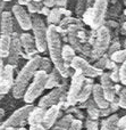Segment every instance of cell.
<instances>
[{
    "label": "cell",
    "mask_w": 126,
    "mask_h": 130,
    "mask_svg": "<svg viewBox=\"0 0 126 130\" xmlns=\"http://www.w3.org/2000/svg\"><path fill=\"white\" fill-rule=\"evenodd\" d=\"M61 39L60 34L57 32L55 25H49L47 27V48L49 50L50 61L54 64V67L60 73L64 79H67L70 75L69 66L66 65L61 57Z\"/></svg>",
    "instance_id": "1"
},
{
    "label": "cell",
    "mask_w": 126,
    "mask_h": 130,
    "mask_svg": "<svg viewBox=\"0 0 126 130\" xmlns=\"http://www.w3.org/2000/svg\"><path fill=\"white\" fill-rule=\"evenodd\" d=\"M65 114H70L74 119H79V120H83L84 119L83 112L81 111V108L76 107V106H69V107L65 111Z\"/></svg>",
    "instance_id": "29"
},
{
    "label": "cell",
    "mask_w": 126,
    "mask_h": 130,
    "mask_svg": "<svg viewBox=\"0 0 126 130\" xmlns=\"http://www.w3.org/2000/svg\"><path fill=\"white\" fill-rule=\"evenodd\" d=\"M85 76L79 71H75V73L72 75V81L70 86L67 89V95H66V102L69 106L77 105V97L83 87Z\"/></svg>",
    "instance_id": "8"
},
{
    "label": "cell",
    "mask_w": 126,
    "mask_h": 130,
    "mask_svg": "<svg viewBox=\"0 0 126 130\" xmlns=\"http://www.w3.org/2000/svg\"><path fill=\"white\" fill-rule=\"evenodd\" d=\"M117 101H118V106L120 108L126 110V87H123L120 89V91L118 92Z\"/></svg>",
    "instance_id": "32"
},
{
    "label": "cell",
    "mask_w": 126,
    "mask_h": 130,
    "mask_svg": "<svg viewBox=\"0 0 126 130\" xmlns=\"http://www.w3.org/2000/svg\"><path fill=\"white\" fill-rule=\"evenodd\" d=\"M5 4H6V2H5V1H2V0H0V16H1L2 11H4V8H5Z\"/></svg>",
    "instance_id": "48"
},
{
    "label": "cell",
    "mask_w": 126,
    "mask_h": 130,
    "mask_svg": "<svg viewBox=\"0 0 126 130\" xmlns=\"http://www.w3.org/2000/svg\"><path fill=\"white\" fill-rule=\"evenodd\" d=\"M110 41H111L110 30L102 25L101 27H99V29L97 30L95 41L93 42V48L90 54L91 59L97 61V59L100 58L104 54H106L107 49H108L109 45H110Z\"/></svg>",
    "instance_id": "4"
},
{
    "label": "cell",
    "mask_w": 126,
    "mask_h": 130,
    "mask_svg": "<svg viewBox=\"0 0 126 130\" xmlns=\"http://www.w3.org/2000/svg\"><path fill=\"white\" fill-rule=\"evenodd\" d=\"M0 18H1V27H0L1 34L11 36V33H13V27H14L11 13L10 11H2Z\"/></svg>",
    "instance_id": "18"
},
{
    "label": "cell",
    "mask_w": 126,
    "mask_h": 130,
    "mask_svg": "<svg viewBox=\"0 0 126 130\" xmlns=\"http://www.w3.org/2000/svg\"><path fill=\"white\" fill-rule=\"evenodd\" d=\"M118 117L117 114H111L109 117H107L106 120H102L101 121V127L99 130H118L117 127V122H118Z\"/></svg>",
    "instance_id": "22"
},
{
    "label": "cell",
    "mask_w": 126,
    "mask_h": 130,
    "mask_svg": "<svg viewBox=\"0 0 126 130\" xmlns=\"http://www.w3.org/2000/svg\"><path fill=\"white\" fill-rule=\"evenodd\" d=\"M73 120H74V118L70 114H64L60 119L57 120V122L54 124L51 130H68Z\"/></svg>",
    "instance_id": "23"
},
{
    "label": "cell",
    "mask_w": 126,
    "mask_h": 130,
    "mask_svg": "<svg viewBox=\"0 0 126 130\" xmlns=\"http://www.w3.org/2000/svg\"><path fill=\"white\" fill-rule=\"evenodd\" d=\"M109 58L114 62V63H123L126 61V49H119L116 53L111 54Z\"/></svg>",
    "instance_id": "28"
},
{
    "label": "cell",
    "mask_w": 126,
    "mask_h": 130,
    "mask_svg": "<svg viewBox=\"0 0 126 130\" xmlns=\"http://www.w3.org/2000/svg\"><path fill=\"white\" fill-rule=\"evenodd\" d=\"M118 108H119V106H118L117 97H116L114 101L109 102V105L107 106L106 108H104V110H100V117L107 118V117H109V115H111V114H115V113L117 112Z\"/></svg>",
    "instance_id": "27"
},
{
    "label": "cell",
    "mask_w": 126,
    "mask_h": 130,
    "mask_svg": "<svg viewBox=\"0 0 126 130\" xmlns=\"http://www.w3.org/2000/svg\"><path fill=\"white\" fill-rule=\"evenodd\" d=\"M60 117H61V110L59 107V105L58 104L57 105H52L45 110L44 117H43L42 123L41 124L47 130H49L54 127V124L57 122V120L60 119Z\"/></svg>",
    "instance_id": "13"
},
{
    "label": "cell",
    "mask_w": 126,
    "mask_h": 130,
    "mask_svg": "<svg viewBox=\"0 0 126 130\" xmlns=\"http://www.w3.org/2000/svg\"><path fill=\"white\" fill-rule=\"evenodd\" d=\"M30 1H32V0H18V5H20V6H26Z\"/></svg>",
    "instance_id": "47"
},
{
    "label": "cell",
    "mask_w": 126,
    "mask_h": 130,
    "mask_svg": "<svg viewBox=\"0 0 126 130\" xmlns=\"http://www.w3.org/2000/svg\"><path fill=\"white\" fill-rule=\"evenodd\" d=\"M9 48H10V36L1 34L0 37V57L1 58L8 57Z\"/></svg>",
    "instance_id": "25"
},
{
    "label": "cell",
    "mask_w": 126,
    "mask_h": 130,
    "mask_svg": "<svg viewBox=\"0 0 126 130\" xmlns=\"http://www.w3.org/2000/svg\"><path fill=\"white\" fill-rule=\"evenodd\" d=\"M86 9V0H77L76 7H75V13L77 16H82Z\"/></svg>",
    "instance_id": "35"
},
{
    "label": "cell",
    "mask_w": 126,
    "mask_h": 130,
    "mask_svg": "<svg viewBox=\"0 0 126 130\" xmlns=\"http://www.w3.org/2000/svg\"><path fill=\"white\" fill-rule=\"evenodd\" d=\"M92 98L94 101V103L97 104V106L100 110H104L109 105V102L106 99L102 91V88L100 86V83H94L92 87Z\"/></svg>",
    "instance_id": "16"
},
{
    "label": "cell",
    "mask_w": 126,
    "mask_h": 130,
    "mask_svg": "<svg viewBox=\"0 0 126 130\" xmlns=\"http://www.w3.org/2000/svg\"><path fill=\"white\" fill-rule=\"evenodd\" d=\"M42 4H43V6L48 7V8H51V7L56 6V0H43Z\"/></svg>",
    "instance_id": "43"
},
{
    "label": "cell",
    "mask_w": 126,
    "mask_h": 130,
    "mask_svg": "<svg viewBox=\"0 0 126 130\" xmlns=\"http://www.w3.org/2000/svg\"><path fill=\"white\" fill-rule=\"evenodd\" d=\"M76 56L75 55V50L70 47L69 45H65L61 47V57H63V61L66 65L69 66L70 62L73 61V58Z\"/></svg>",
    "instance_id": "26"
},
{
    "label": "cell",
    "mask_w": 126,
    "mask_h": 130,
    "mask_svg": "<svg viewBox=\"0 0 126 130\" xmlns=\"http://www.w3.org/2000/svg\"><path fill=\"white\" fill-rule=\"evenodd\" d=\"M63 81H64V78L60 75V73L55 67H52V70L48 73L47 82H45V89H54V88L58 87Z\"/></svg>",
    "instance_id": "20"
},
{
    "label": "cell",
    "mask_w": 126,
    "mask_h": 130,
    "mask_svg": "<svg viewBox=\"0 0 126 130\" xmlns=\"http://www.w3.org/2000/svg\"><path fill=\"white\" fill-rule=\"evenodd\" d=\"M82 128H83V122H82V120L74 119L72 121V123H70L68 130H82Z\"/></svg>",
    "instance_id": "39"
},
{
    "label": "cell",
    "mask_w": 126,
    "mask_h": 130,
    "mask_svg": "<svg viewBox=\"0 0 126 130\" xmlns=\"http://www.w3.org/2000/svg\"><path fill=\"white\" fill-rule=\"evenodd\" d=\"M33 107L34 106L32 104H26L25 106L15 111L4 123L0 124L1 130H4L5 128H16L19 126L22 127L25 123V121H27V118H29L31 111L33 110Z\"/></svg>",
    "instance_id": "7"
},
{
    "label": "cell",
    "mask_w": 126,
    "mask_h": 130,
    "mask_svg": "<svg viewBox=\"0 0 126 130\" xmlns=\"http://www.w3.org/2000/svg\"><path fill=\"white\" fill-rule=\"evenodd\" d=\"M47 76L48 73H45L44 71L38 70L35 72L33 76V81L31 82V85L27 86L26 90L24 92V96H23L24 102L26 104H32L35 99H38L42 95L43 90L45 89Z\"/></svg>",
    "instance_id": "3"
},
{
    "label": "cell",
    "mask_w": 126,
    "mask_h": 130,
    "mask_svg": "<svg viewBox=\"0 0 126 130\" xmlns=\"http://www.w3.org/2000/svg\"><path fill=\"white\" fill-rule=\"evenodd\" d=\"M33 1H36V2H42L43 0H33Z\"/></svg>",
    "instance_id": "55"
},
{
    "label": "cell",
    "mask_w": 126,
    "mask_h": 130,
    "mask_svg": "<svg viewBox=\"0 0 126 130\" xmlns=\"http://www.w3.org/2000/svg\"><path fill=\"white\" fill-rule=\"evenodd\" d=\"M119 130H126V128L125 129H119Z\"/></svg>",
    "instance_id": "59"
},
{
    "label": "cell",
    "mask_w": 126,
    "mask_h": 130,
    "mask_svg": "<svg viewBox=\"0 0 126 130\" xmlns=\"http://www.w3.org/2000/svg\"><path fill=\"white\" fill-rule=\"evenodd\" d=\"M39 70L41 71H44L45 73H49L50 71L52 70V66H51V61L47 57H43L41 58V63H40V66H39Z\"/></svg>",
    "instance_id": "34"
},
{
    "label": "cell",
    "mask_w": 126,
    "mask_h": 130,
    "mask_svg": "<svg viewBox=\"0 0 126 130\" xmlns=\"http://www.w3.org/2000/svg\"><path fill=\"white\" fill-rule=\"evenodd\" d=\"M95 0H86V8H92Z\"/></svg>",
    "instance_id": "46"
},
{
    "label": "cell",
    "mask_w": 126,
    "mask_h": 130,
    "mask_svg": "<svg viewBox=\"0 0 126 130\" xmlns=\"http://www.w3.org/2000/svg\"><path fill=\"white\" fill-rule=\"evenodd\" d=\"M123 30H124V31H125V33H126V22L124 23V24H123Z\"/></svg>",
    "instance_id": "53"
},
{
    "label": "cell",
    "mask_w": 126,
    "mask_h": 130,
    "mask_svg": "<svg viewBox=\"0 0 126 130\" xmlns=\"http://www.w3.org/2000/svg\"><path fill=\"white\" fill-rule=\"evenodd\" d=\"M2 97H4V96H0V101H1V99H2Z\"/></svg>",
    "instance_id": "58"
},
{
    "label": "cell",
    "mask_w": 126,
    "mask_h": 130,
    "mask_svg": "<svg viewBox=\"0 0 126 130\" xmlns=\"http://www.w3.org/2000/svg\"><path fill=\"white\" fill-rule=\"evenodd\" d=\"M2 1H5V2H8V1H11V0H2Z\"/></svg>",
    "instance_id": "57"
},
{
    "label": "cell",
    "mask_w": 126,
    "mask_h": 130,
    "mask_svg": "<svg viewBox=\"0 0 126 130\" xmlns=\"http://www.w3.org/2000/svg\"><path fill=\"white\" fill-rule=\"evenodd\" d=\"M61 16H63V8H52L51 10L49 11L47 16V22L49 25H55L56 26L57 24H59L61 21Z\"/></svg>",
    "instance_id": "24"
},
{
    "label": "cell",
    "mask_w": 126,
    "mask_h": 130,
    "mask_svg": "<svg viewBox=\"0 0 126 130\" xmlns=\"http://www.w3.org/2000/svg\"><path fill=\"white\" fill-rule=\"evenodd\" d=\"M100 86H101L104 95L108 102H111L116 98L115 85L109 76V72H102V74L100 75Z\"/></svg>",
    "instance_id": "14"
},
{
    "label": "cell",
    "mask_w": 126,
    "mask_h": 130,
    "mask_svg": "<svg viewBox=\"0 0 126 130\" xmlns=\"http://www.w3.org/2000/svg\"><path fill=\"white\" fill-rule=\"evenodd\" d=\"M83 22L84 24H91V18H92V8H86L83 13Z\"/></svg>",
    "instance_id": "40"
},
{
    "label": "cell",
    "mask_w": 126,
    "mask_h": 130,
    "mask_svg": "<svg viewBox=\"0 0 126 130\" xmlns=\"http://www.w3.org/2000/svg\"><path fill=\"white\" fill-rule=\"evenodd\" d=\"M4 66H5V64H4V58H1V57H0V70L4 69Z\"/></svg>",
    "instance_id": "49"
},
{
    "label": "cell",
    "mask_w": 126,
    "mask_h": 130,
    "mask_svg": "<svg viewBox=\"0 0 126 130\" xmlns=\"http://www.w3.org/2000/svg\"><path fill=\"white\" fill-rule=\"evenodd\" d=\"M4 130H15V128H5Z\"/></svg>",
    "instance_id": "54"
},
{
    "label": "cell",
    "mask_w": 126,
    "mask_h": 130,
    "mask_svg": "<svg viewBox=\"0 0 126 130\" xmlns=\"http://www.w3.org/2000/svg\"><path fill=\"white\" fill-rule=\"evenodd\" d=\"M41 58L42 57L39 56V55H35L34 57L30 58V61L23 66V69L17 74L16 79L14 80L13 88H11V92H13L14 98L19 99L24 96V92L26 90L27 86H29L30 81L33 79L35 72L39 70Z\"/></svg>",
    "instance_id": "2"
},
{
    "label": "cell",
    "mask_w": 126,
    "mask_h": 130,
    "mask_svg": "<svg viewBox=\"0 0 126 130\" xmlns=\"http://www.w3.org/2000/svg\"><path fill=\"white\" fill-rule=\"evenodd\" d=\"M49 11H50V8H48V7L43 6L42 8H41V10H40V13H39V14H42V15H44V16H48Z\"/></svg>",
    "instance_id": "45"
},
{
    "label": "cell",
    "mask_w": 126,
    "mask_h": 130,
    "mask_svg": "<svg viewBox=\"0 0 126 130\" xmlns=\"http://www.w3.org/2000/svg\"><path fill=\"white\" fill-rule=\"evenodd\" d=\"M119 82L123 86H126V61L119 66Z\"/></svg>",
    "instance_id": "36"
},
{
    "label": "cell",
    "mask_w": 126,
    "mask_h": 130,
    "mask_svg": "<svg viewBox=\"0 0 126 130\" xmlns=\"http://www.w3.org/2000/svg\"><path fill=\"white\" fill-rule=\"evenodd\" d=\"M93 85H94V83H93L92 78H85L83 87H82L81 91H80V94H79V97H77V104H83L90 98L91 95H92Z\"/></svg>",
    "instance_id": "17"
},
{
    "label": "cell",
    "mask_w": 126,
    "mask_h": 130,
    "mask_svg": "<svg viewBox=\"0 0 126 130\" xmlns=\"http://www.w3.org/2000/svg\"><path fill=\"white\" fill-rule=\"evenodd\" d=\"M32 30L38 53H44L47 50V26L41 17H32Z\"/></svg>",
    "instance_id": "5"
},
{
    "label": "cell",
    "mask_w": 126,
    "mask_h": 130,
    "mask_svg": "<svg viewBox=\"0 0 126 130\" xmlns=\"http://www.w3.org/2000/svg\"><path fill=\"white\" fill-rule=\"evenodd\" d=\"M117 127H118V130L126 128V115H124V117H122V118H119V119H118Z\"/></svg>",
    "instance_id": "41"
},
{
    "label": "cell",
    "mask_w": 126,
    "mask_h": 130,
    "mask_svg": "<svg viewBox=\"0 0 126 130\" xmlns=\"http://www.w3.org/2000/svg\"><path fill=\"white\" fill-rule=\"evenodd\" d=\"M27 7V10L30 11L31 14H36V13H40L41 8L43 7V4L42 2H36V1H30L29 4L26 5Z\"/></svg>",
    "instance_id": "30"
},
{
    "label": "cell",
    "mask_w": 126,
    "mask_h": 130,
    "mask_svg": "<svg viewBox=\"0 0 126 130\" xmlns=\"http://www.w3.org/2000/svg\"><path fill=\"white\" fill-rule=\"evenodd\" d=\"M108 9V0H95L92 7V18H91L90 26L92 30H98L102 26L105 21V16Z\"/></svg>",
    "instance_id": "10"
},
{
    "label": "cell",
    "mask_w": 126,
    "mask_h": 130,
    "mask_svg": "<svg viewBox=\"0 0 126 130\" xmlns=\"http://www.w3.org/2000/svg\"><path fill=\"white\" fill-rule=\"evenodd\" d=\"M66 95H67V83L64 80L58 87L51 89L49 94L44 95L42 98L39 101L38 106L41 108H49L52 105H57L60 101H66Z\"/></svg>",
    "instance_id": "6"
},
{
    "label": "cell",
    "mask_w": 126,
    "mask_h": 130,
    "mask_svg": "<svg viewBox=\"0 0 126 130\" xmlns=\"http://www.w3.org/2000/svg\"><path fill=\"white\" fill-rule=\"evenodd\" d=\"M44 113H45L44 108H41V107H39V106L33 107V110L31 111L29 118H27V123L30 124V127L42 123V120H43V117H44Z\"/></svg>",
    "instance_id": "21"
},
{
    "label": "cell",
    "mask_w": 126,
    "mask_h": 130,
    "mask_svg": "<svg viewBox=\"0 0 126 130\" xmlns=\"http://www.w3.org/2000/svg\"><path fill=\"white\" fill-rule=\"evenodd\" d=\"M1 73H2V70H0V83H2V85H6V83H4V82H2V80H1ZM8 87H9V86H8ZM9 88H11V87H9Z\"/></svg>",
    "instance_id": "50"
},
{
    "label": "cell",
    "mask_w": 126,
    "mask_h": 130,
    "mask_svg": "<svg viewBox=\"0 0 126 130\" xmlns=\"http://www.w3.org/2000/svg\"><path fill=\"white\" fill-rule=\"evenodd\" d=\"M22 54V45L19 40V34L11 33L10 36V48H9L8 54V64L14 67V65L17 64L18 58Z\"/></svg>",
    "instance_id": "12"
},
{
    "label": "cell",
    "mask_w": 126,
    "mask_h": 130,
    "mask_svg": "<svg viewBox=\"0 0 126 130\" xmlns=\"http://www.w3.org/2000/svg\"><path fill=\"white\" fill-rule=\"evenodd\" d=\"M0 130H1V128H0Z\"/></svg>",
    "instance_id": "60"
},
{
    "label": "cell",
    "mask_w": 126,
    "mask_h": 130,
    "mask_svg": "<svg viewBox=\"0 0 126 130\" xmlns=\"http://www.w3.org/2000/svg\"><path fill=\"white\" fill-rule=\"evenodd\" d=\"M124 47H125V49H126V39H125V41H124Z\"/></svg>",
    "instance_id": "56"
},
{
    "label": "cell",
    "mask_w": 126,
    "mask_h": 130,
    "mask_svg": "<svg viewBox=\"0 0 126 130\" xmlns=\"http://www.w3.org/2000/svg\"><path fill=\"white\" fill-rule=\"evenodd\" d=\"M19 40H20V45L22 48H24L25 53H26V57H34L38 53L35 48V42H34V38L33 36L29 33H23L19 36Z\"/></svg>",
    "instance_id": "15"
},
{
    "label": "cell",
    "mask_w": 126,
    "mask_h": 130,
    "mask_svg": "<svg viewBox=\"0 0 126 130\" xmlns=\"http://www.w3.org/2000/svg\"><path fill=\"white\" fill-rule=\"evenodd\" d=\"M85 129L86 130H99L100 129V123L98 120H92L90 118L85 119Z\"/></svg>",
    "instance_id": "33"
},
{
    "label": "cell",
    "mask_w": 126,
    "mask_h": 130,
    "mask_svg": "<svg viewBox=\"0 0 126 130\" xmlns=\"http://www.w3.org/2000/svg\"><path fill=\"white\" fill-rule=\"evenodd\" d=\"M68 4V0H56V6L58 8H66Z\"/></svg>",
    "instance_id": "42"
},
{
    "label": "cell",
    "mask_w": 126,
    "mask_h": 130,
    "mask_svg": "<svg viewBox=\"0 0 126 130\" xmlns=\"http://www.w3.org/2000/svg\"><path fill=\"white\" fill-rule=\"evenodd\" d=\"M30 130H47L42 124H35V126H31Z\"/></svg>",
    "instance_id": "44"
},
{
    "label": "cell",
    "mask_w": 126,
    "mask_h": 130,
    "mask_svg": "<svg viewBox=\"0 0 126 130\" xmlns=\"http://www.w3.org/2000/svg\"><path fill=\"white\" fill-rule=\"evenodd\" d=\"M109 76H110L111 81H113L114 83H118V82H119V66H117V65H116V66L111 70L110 73H109Z\"/></svg>",
    "instance_id": "38"
},
{
    "label": "cell",
    "mask_w": 126,
    "mask_h": 130,
    "mask_svg": "<svg viewBox=\"0 0 126 130\" xmlns=\"http://www.w3.org/2000/svg\"><path fill=\"white\" fill-rule=\"evenodd\" d=\"M69 67L74 69L75 71H79L83 74L85 78H97V76H100L102 74L101 70L95 69L93 65H91L86 59H84L83 57L80 56H75L73 58V61L70 62Z\"/></svg>",
    "instance_id": "9"
},
{
    "label": "cell",
    "mask_w": 126,
    "mask_h": 130,
    "mask_svg": "<svg viewBox=\"0 0 126 130\" xmlns=\"http://www.w3.org/2000/svg\"><path fill=\"white\" fill-rule=\"evenodd\" d=\"M15 130H27V129H26V128H24V127H19V128L15 129Z\"/></svg>",
    "instance_id": "52"
},
{
    "label": "cell",
    "mask_w": 126,
    "mask_h": 130,
    "mask_svg": "<svg viewBox=\"0 0 126 130\" xmlns=\"http://www.w3.org/2000/svg\"><path fill=\"white\" fill-rule=\"evenodd\" d=\"M4 115H5V111L2 108H0V118H2Z\"/></svg>",
    "instance_id": "51"
},
{
    "label": "cell",
    "mask_w": 126,
    "mask_h": 130,
    "mask_svg": "<svg viewBox=\"0 0 126 130\" xmlns=\"http://www.w3.org/2000/svg\"><path fill=\"white\" fill-rule=\"evenodd\" d=\"M13 15L16 18L18 25L20 26V29L24 31H30L32 30V17L30 16V14L25 10V8L20 5H14L13 6Z\"/></svg>",
    "instance_id": "11"
},
{
    "label": "cell",
    "mask_w": 126,
    "mask_h": 130,
    "mask_svg": "<svg viewBox=\"0 0 126 130\" xmlns=\"http://www.w3.org/2000/svg\"><path fill=\"white\" fill-rule=\"evenodd\" d=\"M79 108H86L88 111V118L92 120H98L100 118V108L97 106V104L94 103L93 98H89L85 103L79 104Z\"/></svg>",
    "instance_id": "19"
},
{
    "label": "cell",
    "mask_w": 126,
    "mask_h": 130,
    "mask_svg": "<svg viewBox=\"0 0 126 130\" xmlns=\"http://www.w3.org/2000/svg\"><path fill=\"white\" fill-rule=\"evenodd\" d=\"M120 42L119 41H114L111 45H109V47H108V49H107V52H106V54L108 55V56H110L111 54H114V53H116L117 50H119L120 49Z\"/></svg>",
    "instance_id": "37"
},
{
    "label": "cell",
    "mask_w": 126,
    "mask_h": 130,
    "mask_svg": "<svg viewBox=\"0 0 126 130\" xmlns=\"http://www.w3.org/2000/svg\"><path fill=\"white\" fill-rule=\"evenodd\" d=\"M108 61H109V56L107 54H104L100 58H98L97 61H95V64L93 65V66H94L95 69H98V70L104 71V70L106 69V64H107V62Z\"/></svg>",
    "instance_id": "31"
}]
</instances>
